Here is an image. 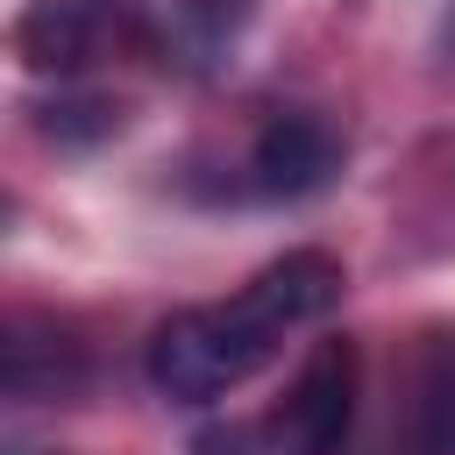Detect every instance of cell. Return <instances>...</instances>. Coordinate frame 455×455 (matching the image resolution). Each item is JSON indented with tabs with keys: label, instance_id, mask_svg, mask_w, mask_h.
Instances as JSON below:
<instances>
[{
	"label": "cell",
	"instance_id": "1",
	"mask_svg": "<svg viewBox=\"0 0 455 455\" xmlns=\"http://www.w3.org/2000/svg\"><path fill=\"white\" fill-rule=\"evenodd\" d=\"M341 263L327 249H284L277 263H263L235 299H213V306H185L171 320H156L149 348H142V370L164 398L178 405H213L228 391H242L277 348L284 334L313 327L320 313H334L341 299Z\"/></svg>",
	"mask_w": 455,
	"mask_h": 455
},
{
	"label": "cell",
	"instance_id": "2",
	"mask_svg": "<svg viewBox=\"0 0 455 455\" xmlns=\"http://www.w3.org/2000/svg\"><path fill=\"white\" fill-rule=\"evenodd\" d=\"M355 391H363V355L348 334H327V341H313V355L299 363L291 391L270 412L199 427L192 455H341Z\"/></svg>",
	"mask_w": 455,
	"mask_h": 455
},
{
	"label": "cell",
	"instance_id": "3",
	"mask_svg": "<svg viewBox=\"0 0 455 455\" xmlns=\"http://www.w3.org/2000/svg\"><path fill=\"white\" fill-rule=\"evenodd\" d=\"M142 36V0H28L14 14V57L43 78H78Z\"/></svg>",
	"mask_w": 455,
	"mask_h": 455
},
{
	"label": "cell",
	"instance_id": "4",
	"mask_svg": "<svg viewBox=\"0 0 455 455\" xmlns=\"http://www.w3.org/2000/svg\"><path fill=\"white\" fill-rule=\"evenodd\" d=\"M341 171V135L306 114V107H284L256 128V149H249V185L263 199H313L327 178Z\"/></svg>",
	"mask_w": 455,
	"mask_h": 455
},
{
	"label": "cell",
	"instance_id": "5",
	"mask_svg": "<svg viewBox=\"0 0 455 455\" xmlns=\"http://www.w3.org/2000/svg\"><path fill=\"white\" fill-rule=\"evenodd\" d=\"M405 448L412 455H455V334H427V348L412 363Z\"/></svg>",
	"mask_w": 455,
	"mask_h": 455
},
{
	"label": "cell",
	"instance_id": "6",
	"mask_svg": "<svg viewBox=\"0 0 455 455\" xmlns=\"http://www.w3.org/2000/svg\"><path fill=\"white\" fill-rule=\"evenodd\" d=\"M43 341H50V327L36 334V320H14V334H7V391L14 398H64V391H78V377H85L78 341L71 334L57 348H43Z\"/></svg>",
	"mask_w": 455,
	"mask_h": 455
}]
</instances>
